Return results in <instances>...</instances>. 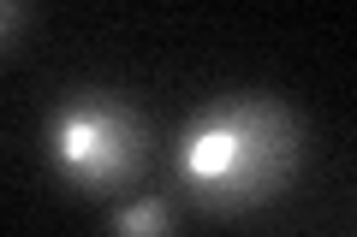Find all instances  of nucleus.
I'll use <instances>...</instances> for the list:
<instances>
[{
  "label": "nucleus",
  "mask_w": 357,
  "mask_h": 237,
  "mask_svg": "<svg viewBox=\"0 0 357 237\" xmlns=\"http://www.w3.org/2000/svg\"><path fill=\"white\" fill-rule=\"evenodd\" d=\"M48 154L72 190L102 196L143 166V125L114 95H72L48 119Z\"/></svg>",
  "instance_id": "f03ea898"
},
{
  "label": "nucleus",
  "mask_w": 357,
  "mask_h": 237,
  "mask_svg": "<svg viewBox=\"0 0 357 237\" xmlns=\"http://www.w3.org/2000/svg\"><path fill=\"white\" fill-rule=\"evenodd\" d=\"M298 161V131L274 101L262 95H227L203 107L178 137V184L203 208L238 213L280 196Z\"/></svg>",
  "instance_id": "f257e3e1"
},
{
  "label": "nucleus",
  "mask_w": 357,
  "mask_h": 237,
  "mask_svg": "<svg viewBox=\"0 0 357 237\" xmlns=\"http://www.w3.org/2000/svg\"><path fill=\"white\" fill-rule=\"evenodd\" d=\"M114 237H173V208L161 196H137L114 213Z\"/></svg>",
  "instance_id": "7ed1b4c3"
}]
</instances>
